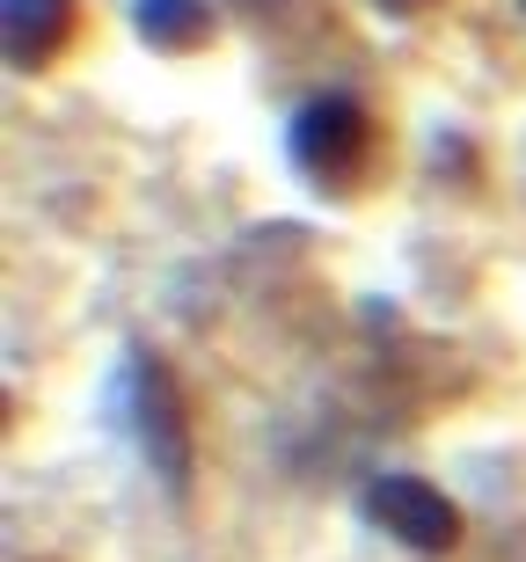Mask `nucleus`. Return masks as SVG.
I'll use <instances>...</instances> for the list:
<instances>
[{"mask_svg": "<svg viewBox=\"0 0 526 562\" xmlns=\"http://www.w3.org/2000/svg\"><path fill=\"white\" fill-rule=\"evenodd\" d=\"M373 8H388V15H424L432 0H373Z\"/></svg>", "mask_w": 526, "mask_h": 562, "instance_id": "423d86ee", "label": "nucleus"}, {"mask_svg": "<svg viewBox=\"0 0 526 562\" xmlns=\"http://www.w3.org/2000/svg\"><path fill=\"white\" fill-rule=\"evenodd\" d=\"M519 15H526V0H519Z\"/></svg>", "mask_w": 526, "mask_h": 562, "instance_id": "0eeeda50", "label": "nucleus"}, {"mask_svg": "<svg viewBox=\"0 0 526 562\" xmlns=\"http://www.w3.org/2000/svg\"><path fill=\"white\" fill-rule=\"evenodd\" d=\"M74 0H0V37H8V66H22V74H37V66H52L66 52V37H74Z\"/></svg>", "mask_w": 526, "mask_h": 562, "instance_id": "20e7f679", "label": "nucleus"}, {"mask_svg": "<svg viewBox=\"0 0 526 562\" xmlns=\"http://www.w3.org/2000/svg\"><path fill=\"white\" fill-rule=\"evenodd\" d=\"M358 519L373 526V533H388V541L417 548V555H446V548L461 541V512L424 475H373L358 490Z\"/></svg>", "mask_w": 526, "mask_h": 562, "instance_id": "7ed1b4c3", "label": "nucleus"}, {"mask_svg": "<svg viewBox=\"0 0 526 562\" xmlns=\"http://www.w3.org/2000/svg\"><path fill=\"white\" fill-rule=\"evenodd\" d=\"M103 409H110V431L139 453V468H147L169 497H183L190 490V417H183V395H176L169 366L132 344V351L117 358V373H110Z\"/></svg>", "mask_w": 526, "mask_h": 562, "instance_id": "f257e3e1", "label": "nucleus"}, {"mask_svg": "<svg viewBox=\"0 0 526 562\" xmlns=\"http://www.w3.org/2000/svg\"><path fill=\"white\" fill-rule=\"evenodd\" d=\"M286 161L315 190H358L366 161H373V117L351 95H307L286 125Z\"/></svg>", "mask_w": 526, "mask_h": 562, "instance_id": "f03ea898", "label": "nucleus"}, {"mask_svg": "<svg viewBox=\"0 0 526 562\" xmlns=\"http://www.w3.org/2000/svg\"><path fill=\"white\" fill-rule=\"evenodd\" d=\"M132 30L154 52H198L212 37V0H132Z\"/></svg>", "mask_w": 526, "mask_h": 562, "instance_id": "39448f33", "label": "nucleus"}]
</instances>
